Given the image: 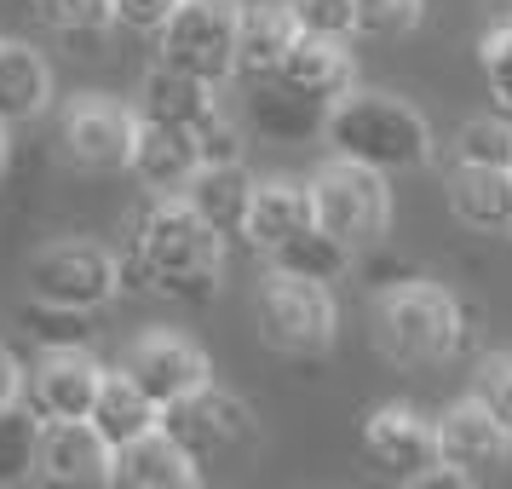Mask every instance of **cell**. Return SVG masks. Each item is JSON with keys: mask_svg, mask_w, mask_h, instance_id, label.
<instances>
[{"mask_svg": "<svg viewBox=\"0 0 512 489\" xmlns=\"http://www.w3.org/2000/svg\"><path fill=\"white\" fill-rule=\"evenodd\" d=\"M282 12L311 41H351L357 35V6L351 0H282Z\"/></svg>", "mask_w": 512, "mask_h": 489, "instance_id": "obj_29", "label": "cell"}, {"mask_svg": "<svg viewBox=\"0 0 512 489\" xmlns=\"http://www.w3.org/2000/svg\"><path fill=\"white\" fill-rule=\"evenodd\" d=\"M139 265L150 288L202 305L225 282V236L213 231L185 196H167L139 225Z\"/></svg>", "mask_w": 512, "mask_h": 489, "instance_id": "obj_2", "label": "cell"}, {"mask_svg": "<svg viewBox=\"0 0 512 489\" xmlns=\"http://www.w3.org/2000/svg\"><path fill=\"white\" fill-rule=\"evenodd\" d=\"M236 35H242V6L236 0H179V12L156 35L167 70L219 87L236 75Z\"/></svg>", "mask_w": 512, "mask_h": 489, "instance_id": "obj_7", "label": "cell"}, {"mask_svg": "<svg viewBox=\"0 0 512 489\" xmlns=\"http://www.w3.org/2000/svg\"><path fill=\"white\" fill-rule=\"evenodd\" d=\"M403 489H478V478H466L455 466H432L426 478H415V484H403Z\"/></svg>", "mask_w": 512, "mask_h": 489, "instance_id": "obj_37", "label": "cell"}, {"mask_svg": "<svg viewBox=\"0 0 512 489\" xmlns=\"http://www.w3.org/2000/svg\"><path fill=\"white\" fill-rule=\"evenodd\" d=\"M363 41H403L420 24V0H351Z\"/></svg>", "mask_w": 512, "mask_h": 489, "instance_id": "obj_30", "label": "cell"}, {"mask_svg": "<svg viewBox=\"0 0 512 489\" xmlns=\"http://www.w3.org/2000/svg\"><path fill=\"white\" fill-rule=\"evenodd\" d=\"M87 420H93L98 438L121 455V449H133L139 438H150V432L162 426V409H156V403H150V397H144L121 369H110L104 374V392H98V403H93V415Z\"/></svg>", "mask_w": 512, "mask_h": 489, "instance_id": "obj_22", "label": "cell"}, {"mask_svg": "<svg viewBox=\"0 0 512 489\" xmlns=\"http://www.w3.org/2000/svg\"><path fill=\"white\" fill-rule=\"evenodd\" d=\"M478 64H484V87L495 98V116L512 121V24L489 29L484 47H478Z\"/></svg>", "mask_w": 512, "mask_h": 489, "instance_id": "obj_32", "label": "cell"}, {"mask_svg": "<svg viewBox=\"0 0 512 489\" xmlns=\"http://www.w3.org/2000/svg\"><path fill=\"white\" fill-rule=\"evenodd\" d=\"M52 104V70L47 58L24 41H0V127L35 121Z\"/></svg>", "mask_w": 512, "mask_h": 489, "instance_id": "obj_23", "label": "cell"}, {"mask_svg": "<svg viewBox=\"0 0 512 489\" xmlns=\"http://www.w3.org/2000/svg\"><path fill=\"white\" fill-rule=\"evenodd\" d=\"M41 478L64 489L116 484V449L93 432V420H47L41 426Z\"/></svg>", "mask_w": 512, "mask_h": 489, "instance_id": "obj_13", "label": "cell"}, {"mask_svg": "<svg viewBox=\"0 0 512 489\" xmlns=\"http://www.w3.org/2000/svg\"><path fill=\"white\" fill-rule=\"evenodd\" d=\"M300 29L282 12V0H265V6H242V35H236V70L248 81H265V75L282 70V58L294 52Z\"/></svg>", "mask_w": 512, "mask_h": 489, "instance_id": "obj_24", "label": "cell"}, {"mask_svg": "<svg viewBox=\"0 0 512 489\" xmlns=\"http://www.w3.org/2000/svg\"><path fill=\"white\" fill-rule=\"evenodd\" d=\"M305 185H311L317 231L334 236L346 254H369V248L386 242V231H392V185L380 173L351 162H328Z\"/></svg>", "mask_w": 512, "mask_h": 489, "instance_id": "obj_4", "label": "cell"}, {"mask_svg": "<svg viewBox=\"0 0 512 489\" xmlns=\"http://www.w3.org/2000/svg\"><path fill=\"white\" fill-rule=\"evenodd\" d=\"M41 426L35 409H0V489H18L41 472Z\"/></svg>", "mask_w": 512, "mask_h": 489, "instance_id": "obj_26", "label": "cell"}, {"mask_svg": "<svg viewBox=\"0 0 512 489\" xmlns=\"http://www.w3.org/2000/svg\"><path fill=\"white\" fill-rule=\"evenodd\" d=\"M116 484L121 489H196L202 484V461L167 426H156L150 438L116 455Z\"/></svg>", "mask_w": 512, "mask_h": 489, "instance_id": "obj_17", "label": "cell"}, {"mask_svg": "<svg viewBox=\"0 0 512 489\" xmlns=\"http://www.w3.org/2000/svg\"><path fill=\"white\" fill-rule=\"evenodd\" d=\"M323 139L334 150V162L369 167L380 179L415 173V167L432 162V127H426V116L392 93H374V87H351L328 110Z\"/></svg>", "mask_w": 512, "mask_h": 489, "instance_id": "obj_1", "label": "cell"}, {"mask_svg": "<svg viewBox=\"0 0 512 489\" xmlns=\"http://www.w3.org/2000/svg\"><path fill=\"white\" fill-rule=\"evenodd\" d=\"M162 426L185 443L196 461H208V455H236V449H254L259 443L254 409L236 392H219V386H208L202 397H190L179 409H167Z\"/></svg>", "mask_w": 512, "mask_h": 489, "instance_id": "obj_11", "label": "cell"}, {"mask_svg": "<svg viewBox=\"0 0 512 489\" xmlns=\"http://www.w3.org/2000/svg\"><path fill=\"white\" fill-rule=\"evenodd\" d=\"M121 374L139 386L156 409H179V403H190V397H202L213 386V363L208 351L196 346L190 334H173V328H150V334H139L133 346H127V357H121Z\"/></svg>", "mask_w": 512, "mask_h": 489, "instance_id": "obj_8", "label": "cell"}, {"mask_svg": "<svg viewBox=\"0 0 512 489\" xmlns=\"http://www.w3.org/2000/svg\"><path fill=\"white\" fill-rule=\"evenodd\" d=\"M116 294H121V259L104 242L58 236L29 259V300L47 305V311L87 317V311H104Z\"/></svg>", "mask_w": 512, "mask_h": 489, "instance_id": "obj_5", "label": "cell"}, {"mask_svg": "<svg viewBox=\"0 0 512 489\" xmlns=\"http://www.w3.org/2000/svg\"><path fill=\"white\" fill-rule=\"evenodd\" d=\"M144 121L133 104L121 98H98L81 93L58 121V139H64V156L87 173H127L133 167V150H139Z\"/></svg>", "mask_w": 512, "mask_h": 489, "instance_id": "obj_9", "label": "cell"}, {"mask_svg": "<svg viewBox=\"0 0 512 489\" xmlns=\"http://www.w3.org/2000/svg\"><path fill=\"white\" fill-rule=\"evenodd\" d=\"M139 121L144 127H179V133H202L225 104H219V87H208V81H190V75L167 70V64H156V70L144 75L139 87Z\"/></svg>", "mask_w": 512, "mask_h": 489, "instance_id": "obj_16", "label": "cell"}, {"mask_svg": "<svg viewBox=\"0 0 512 489\" xmlns=\"http://www.w3.org/2000/svg\"><path fill=\"white\" fill-rule=\"evenodd\" d=\"M242 144H248V139H242V121L225 116V110H219V116L202 127V133H196L202 167H236V162H242Z\"/></svg>", "mask_w": 512, "mask_h": 489, "instance_id": "obj_34", "label": "cell"}, {"mask_svg": "<svg viewBox=\"0 0 512 489\" xmlns=\"http://www.w3.org/2000/svg\"><path fill=\"white\" fill-rule=\"evenodd\" d=\"M254 323L259 340L282 357H323L340 334V305L323 282L305 277H282V271H265L254 288Z\"/></svg>", "mask_w": 512, "mask_h": 489, "instance_id": "obj_6", "label": "cell"}, {"mask_svg": "<svg viewBox=\"0 0 512 489\" xmlns=\"http://www.w3.org/2000/svg\"><path fill=\"white\" fill-rule=\"evenodd\" d=\"M277 81H288L294 93L317 98L323 110H334V104L357 87V70H351L346 41H311V35H300V41H294V52L282 58Z\"/></svg>", "mask_w": 512, "mask_h": 489, "instance_id": "obj_20", "label": "cell"}, {"mask_svg": "<svg viewBox=\"0 0 512 489\" xmlns=\"http://www.w3.org/2000/svg\"><path fill=\"white\" fill-rule=\"evenodd\" d=\"M466 340L461 300L438 282H392L374 300V346L397 369H438Z\"/></svg>", "mask_w": 512, "mask_h": 489, "instance_id": "obj_3", "label": "cell"}, {"mask_svg": "<svg viewBox=\"0 0 512 489\" xmlns=\"http://www.w3.org/2000/svg\"><path fill=\"white\" fill-rule=\"evenodd\" d=\"M0 162H6V127H0Z\"/></svg>", "mask_w": 512, "mask_h": 489, "instance_id": "obj_38", "label": "cell"}, {"mask_svg": "<svg viewBox=\"0 0 512 489\" xmlns=\"http://www.w3.org/2000/svg\"><path fill=\"white\" fill-rule=\"evenodd\" d=\"M363 449H369V466L380 478H392L397 489L426 478L432 466H443V449H438V420H426L420 409L409 403H386L374 409L369 426H363Z\"/></svg>", "mask_w": 512, "mask_h": 489, "instance_id": "obj_10", "label": "cell"}, {"mask_svg": "<svg viewBox=\"0 0 512 489\" xmlns=\"http://www.w3.org/2000/svg\"><path fill=\"white\" fill-rule=\"evenodd\" d=\"M305 231H317V213H311V185H305V179H259L242 236H248V242H254L265 259H271V254H282L288 242H300Z\"/></svg>", "mask_w": 512, "mask_h": 489, "instance_id": "obj_15", "label": "cell"}, {"mask_svg": "<svg viewBox=\"0 0 512 489\" xmlns=\"http://www.w3.org/2000/svg\"><path fill=\"white\" fill-rule=\"evenodd\" d=\"M455 167H507L512 173V121L507 116L466 121L461 144H455Z\"/></svg>", "mask_w": 512, "mask_h": 489, "instance_id": "obj_28", "label": "cell"}, {"mask_svg": "<svg viewBox=\"0 0 512 489\" xmlns=\"http://www.w3.org/2000/svg\"><path fill=\"white\" fill-rule=\"evenodd\" d=\"M133 173L156 190V202H167V196H185L190 179L202 173L196 133H179V127H144L139 150H133Z\"/></svg>", "mask_w": 512, "mask_h": 489, "instance_id": "obj_21", "label": "cell"}, {"mask_svg": "<svg viewBox=\"0 0 512 489\" xmlns=\"http://www.w3.org/2000/svg\"><path fill=\"white\" fill-rule=\"evenodd\" d=\"M254 173L236 162V167H202L196 179H190L185 202L202 219H208L219 236H242V225H248V208H254Z\"/></svg>", "mask_w": 512, "mask_h": 489, "instance_id": "obj_25", "label": "cell"}, {"mask_svg": "<svg viewBox=\"0 0 512 489\" xmlns=\"http://www.w3.org/2000/svg\"><path fill=\"white\" fill-rule=\"evenodd\" d=\"M104 374L98 357L87 346H47L41 363L29 369V397H35V415L47 420H87L93 415L98 392H104Z\"/></svg>", "mask_w": 512, "mask_h": 489, "instance_id": "obj_12", "label": "cell"}, {"mask_svg": "<svg viewBox=\"0 0 512 489\" xmlns=\"http://www.w3.org/2000/svg\"><path fill=\"white\" fill-rule=\"evenodd\" d=\"M449 213L466 231H512V173L507 167H449Z\"/></svg>", "mask_w": 512, "mask_h": 489, "instance_id": "obj_19", "label": "cell"}, {"mask_svg": "<svg viewBox=\"0 0 512 489\" xmlns=\"http://www.w3.org/2000/svg\"><path fill=\"white\" fill-rule=\"evenodd\" d=\"M35 12H41V24L64 29V35H98L104 24H116L110 0H35Z\"/></svg>", "mask_w": 512, "mask_h": 489, "instance_id": "obj_33", "label": "cell"}, {"mask_svg": "<svg viewBox=\"0 0 512 489\" xmlns=\"http://www.w3.org/2000/svg\"><path fill=\"white\" fill-rule=\"evenodd\" d=\"M24 386H29V374L18 369V357L0 346V409H18L24 403Z\"/></svg>", "mask_w": 512, "mask_h": 489, "instance_id": "obj_36", "label": "cell"}, {"mask_svg": "<svg viewBox=\"0 0 512 489\" xmlns=\"http://www.w3.org/2000/svg\"><path fill=\"white\" fill-rule=\"evenodd\" d=\"M173 12H179V0H110V18L133 35H162Z\"/></svg>", "mask_w": 512, "mask_h": 489, "instance_id": "obj_35", "label": "cell"}, {"mask_svg": "<svg viewBox=\"0 0 512 489\" xmlns=\"http://www.w3.org/2000/svg\"><path fill=\"white\" fill-rule=\"evenodd\" d=\"M472 403H484L489 415L512 432V351H489L472 369Z\"/></svg>", "mask_w": 512, "mask_h": 489, "instance_id": "obj_31", "label": "cell"}, {"mask_svg": "<svg viewBox=\"0 0 512 489\" xmlns=\"http://www.w3.org/2000/svg\"><path fill=\"white\" fill-rule=\"evenodd\" d=\"M351 265V254L334 242V236L323 231H305L300 242H288L282 254H271V271H282V277H305V282H334L340 271Z\"/></svg>", "mask_w": 512, "mask_h": 489, "instance_id": "obj_27", "label": "cell"}, {"mask_svg": "<svg viewBox=\"0 0 512 489\" xmlns=\"http://www.w3.org/2000/svg\"><path fill=\"white\" fill-rule=\"evenodd\" d=\"M438 449H443V466H455L466 478H484V472H495L512 455V432L489 415L484 403L461 397L438 420Z\"/></svg>", "mask_w": 512, "mask_h": 489, "instance_id": "obj_14", "label": "cell"}, {"mask_svg": "<svg viewBox=\"0 0 512 489\" xmlns=\"http://www.w3.org/2000/svg\"><path fill=\"white\" fill-rule=\"evenodd\" d=\"M328 110L317 104V98L294 93L288 81H277V75H265V81H254L248 87V127H254L259 139H277V144H305L323 133Z\"/></svg>", "mask_w": 512, "mask_h": 489, "instance_id": "obj_18", "label": "cell"}]
</instances>
